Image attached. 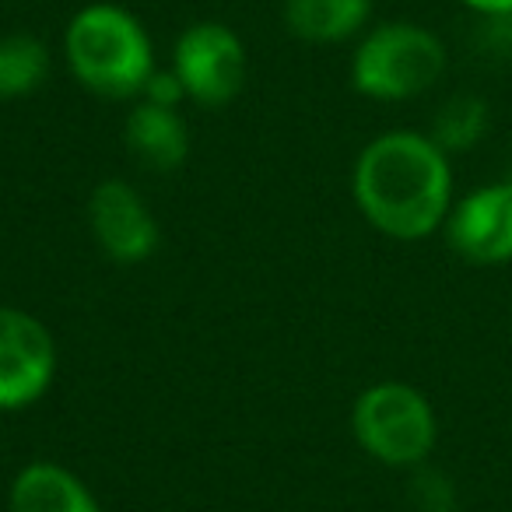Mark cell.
Listing matches in <instances>:
<instances>
[{
    "label": "cell",
    "instance_id": "10",
    "mask_svg": "<svg viewBox=\"0 0 512 512\" xmlns=\"http://www.w3.org/2000/svg\"><path fill=\"white\" fill-rule=\"evenodd\" d=\"M123 137H127V148L158 172L179 169L190 155V127L179 116V109L155 106L144 99L130 109Z\"/></svg>",
    "mask_w": 512,
    "mask_h": 512
},
{
    "label": "cell",
    "instance_id": "8",
    "mask_svg": "<svg viewBox=\"0 0 512 512\" xmlns=\"http://www.w3.org/2000/svg\"><path fill=\"white\" fill-rule=\"evenodd\" d=\"M453 249L470 264L495 267L512 260V179L467 193L446 218Z\"/></svg>",
    "mask_w": 512,
    "mask_h": 512
},
{
    "label": "cell",
    "instance_id": "6",
    "mask_svg": "<svg viewBox=\"0 0 512 512\" xmlns=\"http://www.w3.org/2000/svg\"><path fill=\"white\" fill-rule=\"evenodd\" d=\"M57 376V344L43 320L0 306V411L32 407Z\"/></svg>",
    "mask_w": 512,
    "mask_h": 512
},
{
    "label": "cell",
    "instance_id": "4",
    "mask_svg": "<svg viewBox=\"0 0 512 512\" xmlns=\"http://www.w3.org/2000/svg\"><path fill=\"white\" fill-rule=\"evenodd\" d=\"M355 439L386 467H421L439 439V421L421 390L407 383H376L355 400Z\"/></svg>",
    "mask_w": 512,
    "mask_h": 512
},
{
    "label": "cell",
    "instance_id": "13",
    "mask_svg": "<svg viewBox=\"0 0 512 512\" xmlns=\"http://www.w3.org/2000/svg\"><path fill=\"white\" fill-rule=\"evenodd\" d=\"M484 130H488V106L474 95H456L439 109V120L428 137L449 155V151L474 148L484 137Z\"/></svg>",
    "mask_w": 512,
    "mask_h": 512
},
{
    "label": "cell",
    "instance_id": "3",
    "mask_svg": "<svg viewBox=\"0 0 512 512\" xmlns=\"http://www.w3.org/2000/svg\"><path fill=\"white\" fill-rule=\"evenodd\" d=\"M446 74V46L432 29L386 22L358 43L351 85L376 102H407L425 95Z\"/></svg>",
    "mask_w": 512,
    "mask_h": 512
},
{
    "label": "cell",
    "instance_id": "15",
    "mask_svg": "<svg viewBox=\"0 0 512 512\" xmlns=\"http://www.w3.org/2000/svg\"><path fill=\"white\" fill-rule=\"evenodd\" d=\"M144 102H155V106H169V109H179V102L186 99V88L183 81H179V74L172 71H155L148 78V85H144L141 92Z\"/></svg>",
    "mask_w": 512,
    "mask_h": 512
},
{
    "label": "cell",
    "instance_id": "1",
    "mask_svg": "<svg viewBox=\"0 0 512 512\" xmlns=\"http://www.w3.org/2000/svg\"><path fill=\"white\" fill-rule=\"evenodd\" d=\"M351 190L365 221L400 242L428 239L453 211L449 155L414 130H390L365 144Z\"/></svg>",
    "mask_w": 512,
    "mask_h": 512
},
{
    "label": "cell",
    "instance_id": "11",
    "mask_svg": "<svg viewBox=\"0 0 512 512\" xmlns=\"http://www.w3.org/2000/svg\"><path fill=\"white\" fill-rule=\"evenodd\" d=\"M372 0H285V25L306 43H344L365 29Z\"/></svg>",
    "mask_w": 512,
    "mask_h": 512
},
{
    "label": "cell",
    "instance_id": "9",
    "mask_svg": "<svg viewBox=\"0 0 512 512\" xmlns=\"http://www.w3.org/2000/svg\"><path fill=\"white\" fill-rule=\"evenodd\" d=\"M11 512H102L99 498L88 491L74 470L60 463H29L18 470L8 495Z\"/></svg>",
    "mask_w": 512,
    "mask_h": 512
},
{
    "label": "cell",
    "instance_id": "2",
    "mask_svg": "<svg viewBox=\"0 0 512 512\" xmlns=\"http://www.w3.org/2000/svg\"><path fill=\"white\" fill-rule=\"evenodd\" d=\"M71 74L102 99H134L155 74L151 36L120 4H88L64 32Z\"/></svg>",
    "mask_w": 512,
    "mask_h": 512
},
{
    "label": "cell",
    "instance_id": "12",
    "mask_svg": "<svg viewBox=\"0 0 512 512\" xmlns=\"http://www.w3.org/2000/svg\"><path fill=\"white\" fill-rule=\"evenodd\" d=\"M50 78V50L29 32L0 36V102L25 99Z\"/></svg>",
    "mask_w": 512,
    "mask_h": 512
},
{
    "label": "cell",
    "instance_id": "16",
    "mask_svg": "<svg viewBox=\"0 0 512 512\" xmlns=\"http://www.w3.org/2000/svg\"><path fill=\"white\" fill-rule=\"evenodd\" d=\"M460 4L484 18H512V0H460Z\"/></svg>",
    "mask_w": 512,
    "mask_h": 512
},
{
    "label": "cell",
    "instance_id": "7",
    "mask_svg": "<svg viewBox=\"0 0 512 512\" xmlns=\"http://www.w3.org/2000/svg\"><path fill=\"white\" fill-rule=\"evenodd\" d=\"M88 221H92L95 242L113 264H144L162 242L155 214L148 211L141 193L123 179H106L95 186L88 200Z\"/></svg>",
    "mask_w": 512,
    "mask_h": 512
},
{
    "label": "cell",
    "instance_id": "14",
    "mask_svg": "<svg viewBox=\"0 0 512 512\" xmlns=\"http://www.w3.org/2000/svg\"><path fill=\"white\" fill-rule=\"evenodd\" d=\"M411 498L418 512H456V488L446 474L432 467H418L411 481Z\"/></svg>",
    "mask_w": 512,
    "mask_h": 512
},
{
    "label": "cell",
    "instance_id": "5",
    "mask_svg": "<svg viewBox=\"0 0 512 512\" xmlns=\"http://www.w3.org/2000/svg\"><path fill=\"white\" fill-rule=\"evenodd\" d=\"M172 71L186 88V99L200 106H225L242 92L249 57L239 32L221 22H197L179 36Z\"/></svg>",
    "mask_w": 512,
    "mask_h": 512
}]
</instances>
